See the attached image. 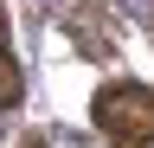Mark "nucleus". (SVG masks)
<instances>
[{
	"instance_id": "1",
	"label": "nucleus",
	"mask_w": 154,
	"mask_h": 148,
	"mask_svg": "<svg viewBox=\"0 0 154 148\" xmlns=\"http://www.w3.org/2000/svg\"><path fill=\"white\" fill-rule=\"evenodd\" d=\"M90 116L116 148H154V84H103Z\"/></svg>"
},
{
	"instance_id": "2",
	"label": "nucleus",
	"mask_w": 154,
	"mask_h": 148,
	"mask_svg": "<svg viewBox=\"0 0 154 148\" xmlns=\"http://www.w3.org/2000/svg\"><path fill=\"white\" fill-rule=\"evenodd\" d=\"M19 97H26V77H19V58H13L7 32H0V109H13Z\"/></svg>"
},
{
	"instance_id": "3",
	"label": "nucleus",
	"mask_w": 154,
	"mask_h": 148,
	"mask_svg": "<svg viewBox=\"0 0 154 148\" xmlns=\"http://www.w3.org/2000/svg\"><path fill=\"white\" fill-rule=\"evenodd\" d=\"M19 148H45V142H38V135H26V142H19Z\"/></svg>"
}]
</instances>
